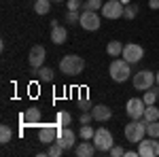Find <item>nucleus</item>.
I'll use <instances>...</instances> for the list:
<instances>
[{"label": "nucleus", "instance_id": "f257e3e1", "mask_svg": "<svg viewBox=\"0 0 159 157\" xmlns=\"http://www.w3.org/2000/svg\"><path fill=\"white\" fill-rule=\"evenodd\" d=\"M125 138H127V142H132V145H138L144 136H147V121L144 119H132L127 125H125Z\"/></svg>", "mask_w": 159, "mask_h": 157}, {"label": "nucleus", "instance_id": "f03ea898", "mask_svg": "<svg viewBox=\"0 0 159 157\" xmlns=\"http://www.w3.org/2000/svg\"><path fill=\"white\" fill-rule=\"evenodd\" d=\"M110 79L115 81V83H125L127 79H129V74H132V68H129V62L123 60V58H115V60L110 62Z\"/></svg>", "mask_w": 159, "mask_h": 157}, {"label": "nucleus", "instance_id": "7ed1b4c3", "mask_svg": "<svg viewBox=\"0 0 159 157\" xmlns=\"http://www.w3.org/2000/svg\"><path fill=\"white\" fill-rule=\"evenodd\" d=\"M60 70L68 76H76V74H81L85 70V60L81 55H66L60 62Z\"/></svg>", "mask_w": 159, "mask_h": 157}, {"label": "nucleus", "instance_id": "20e7f679", "mask_svg": "<svg viewBox=\"0 0 159 157\" xmlns=\"http://www.w3.org/2000/svg\"><path fill=\"white\" fill-rule=\"evenodd\" d=\"M91 142L96 145V149H98L100 153H106V151H110V149L115 146L112 134H110V130H106V127H100V130H96L93 138H91Z\"/></svg>", "mask_w": 159, "mask_h": 157}, {"label": "nucleus", "instance_id": "39448f33", "mask_svg": "<svg viewBox=\"0 0 159 157\" xmlns=\"http://www.w3.org/2000/svg\"><path fill=\"white\" fill-rule=\"evenodd\" d=\"M155 83H157V79H155V72H151V70H140L132 79V85H134V89H138V91H147Z\"/></svg>", "mask_w": 159, "mask_h": 157}, {"label": "nucleus", "instance_id": "423d86ee", "mask_svg": "<svg viewBox=\"0 0 159 157\" xmlns=\"http://www.w3.org/2000/svg\"><path fill=\"white\" fill-rule=\"evenodd\" d=\"M138 155L140 157H159V140L148 136V138H142L138 142Z\"/></svg>", "mask_w": 159, "mask_h": 157}, {"label": "nucleus", "instance_id": "0eeeda50", "mask_svg": "<svg viewBox=\"0 0 159 157\" xmlns=\"http://www.w3.org/2000/svg\"><path fill=\"white\" fill-rule=\"evenodd\" d=\"M57 136H60V125H57V123L40 125V130H38V142H43V145L49 146L51 142L57 140Z\"/></svg>", "mask_w": 159, "mask_h": 157}, {"label": "nucleus", "instance_id": "6e6552de", "mask_svg": "<svg viewBox=\"0 0 159 157\" xmlns=\"http://www.w3.org/2000/svg\"><path fill=\"white\" fill-rule=\"evenodd\" d=\"M144 109H147V104H144L142 98H129L127 104H125V113H127L129 119H142L144 117Z\"/></svg>", "mask_w": 159, "mask_h": 157}, {"label": "nucleus", "instance_id": "1a4fd4ad", "mask_svg": "<svg viewBox=\"0 0 159 157\" xmlns=\"http://www.w3.org/2000/svg\"><path fill=\"white\" fill-rule=\"evenodd\" d=\"M123 11H125V4L121 0H108L102 7V15L106 19H119V17H123Z\"/></svg>", "mask_w": 159, "mask_h": 157}, {"label": "nucleus", "instance_id": "9d476101", "mask_svg": "<svg viewBox=\"0 0 159 157\" xmlns=\"http://www.w3.org/2000/svg\"><path fill=\"white\" fill-rule=\"evenodd\" d=\"M123 60H127L129 64H138V62L144 58V49L136 43H129V45H123V53H121Z\"/></svg>", "mask_w": 159, "mask_h": 157}, {"label": "nucleus", "instance_id": "9b49d317", "mask_svg": "<svg viewBox=\"0 0 159 157\" xmlns=\"http://www.w3.org/2000/svg\"><path fill=\"white\" fill-rule=\"evenodd\" d=\"M100 15L98 11H83L81 13V28L87 30V32H96L100 28Z\"/></svg>", "mask_w": 159, "mask_h": 157}, {"label": "nucleus", "instance_id": "f8f14e48", "mask_svg": "<svg viewBox=\"0 0 159 157\" xmlns=\"http://www.w3.org/2000/svg\"><path fill=\"white\" fill-rule=\"evenodd\" d=\"M45 58H47L45 47H43V45H34V47L30 49V53H28V64H30V68H32V70L40 68V66L45 64Z\"/></svg>", "mask_w": 159, "mask_h": 157}, {"label": "nucleus", "instance_id": "ddd939ff", "mask_svg": "<svg viewBox=\"0 0 159 157\" xmlns=\"http://www.w3.org/2000/svg\"><path fill=\"white\" fill-rule=\"evenodd\" d=\"M57 142L64 146V151H70L76 146V134L70 127H60V136H57Z\"/></svg>", "mask_w": 159, "mask_h": 157}, {"label": "nucleus", "instance_id": "4468645a", "mask_svg": "<svg viewBox=\"0 0 159 157\" xmlns=\"http://www.w3.org/2000/svg\"><path fill=\"white\" fill-rule=\"evenodd\" d=\"M96 145L93 142H89V140H83V142H79V145L74 146V153L79 157H93L96 155Z\"/></svg>", "mask_w": 159, "mask_h": 157}, {"label": "nucleus", "instance_id": "2eb2a0df", "mask_svg": "<svg viewBox=\"0 0 159 157\" xmlns=\"http://www.w3.org/2000/svg\"><path fill=\"white\" fill-rule=\"evenodd\" d=\"M40 119H43V113H40V109H36V106H30V109L21 115V121H24V123H28V125L40 123Z\"/></svg>", "mask_w": 159, "mask_h": 157}, {"label": "nucleus", "instance_id": "dca6fc26", "mask_svg": "<svg viewBox=\"0 0 159 157\" xmlns=\"http://www.w3.org/2000/svg\"><path fill=\"white\" fill-rule=\"evenodd\" d=\"M91 115H93V121H108L112 117V110L106 104H96L91 109Z\"/></svg>", "mask_w": 159, "mask_h": 157}, {"label": "nucleus", "instance_id": "f3484780", "mask_svg": "<svg viewBox=\"0 0 159 157\" xmlns=\"http://www.w3.org/2000/svg\"><path fill=\"white\" fill-rule=\"evenodd\" d=\"M66 38H68V30L64 28V25H53L51 28V40L55 43V45H64L66 43Z\"/></svg>", "mask_w": 159, "mask_h": 157}, {"label": "nucleus", "instance_id": "a211bd4d", "mask_svg": "<svg viewBox=\"0 0 159 157\" xmlns=\"http://www.w3.org/2000/svg\"><path fill=\"white\" fill-rule=\"evenodd\" d=\"M34 74L38 76V81L40 83H51L53 79H55V72H53V68H45V66H40L34 70Z\"/></svg>", "mask_w": 159, "mask_h": 157}, {"label": "nucleus", "instance_id": "6ab92c4d", "mask_svg": "<svg viewBox=\"0 0 159 157\" xmlns=\"http://www.w3.org/2000/svg\"><path fill=\"white\" fill-rule=\"evenodd\" d=\"M106 53H108L110 58H119L123 53V45L119 40H110L108 45H106Z\"/></svg>", "mask_w": 159, "mask_h": 157}, {"label": "nucleus", "instance_id": "aec40b11", "mask_svg": "<svg viewBox=\"0 0 159 157\" xmlns=\"http://www.w3.org/2000/svg\"><path fill=\"white\" fill-rule=\"evenodd\" d=\"M70 121H72V115H70L68 110H57V115H55V123H57L60 127L70 125Z\"/></svg>", "mask_w": 159, "mask_h": 157}, {"label": "nucleus", "instance_id": "412c9836", "mask_svg": "<svg viewBox=\"0 0 159 157\" xmlns=\"http://www.w3.org/2000/svg\"><path fill=\"white\" fill-rule=\"evenodd\" d=\"M142 119L147 121V123H151V121H159V109L155 106V104L147 106V109H144V117H142Z\"/></svg>", "mask_w": 159, "mask_h": 157}, {"label": "nucleus", "instance_id": "4be33fe9", "mask_svg": "<svg viewBox=\"0 0 159 157\" xmlns=\"http://www.w3.org/2000/svg\"><path fill=\"white\" fill-rule=\"evenodd\" d=\"M34 11L38 15H47L51 11V0H34Z\"/></svg>", "mask_w": 159, "mask_h": 157}, {"label": "nucleus", "instance_id": "5701e85b", "mask_svg": "<svg viewBox=\"0 0 159 157\" xmlns=\"http://www.w3.org/2000/svg\"><path fill=\"white\" fill-rule=\"evenodd\" d=\"M104 2L102 0H85L83 2V11H102Z\"/></svg>", "mask_w": 159, "mask_h": 157}, {"label": "nucleus", "instance_id": "b1692460", "mask_svg": "<svg viewBox=\"0 0 159 157\" xmlns=\"http://www.w3.org/2000/svg\"><path fill=\"white\" fill-rule=\"evenodd\" d=\"M61 153H64V146H61L57 140H55V142H51V145L47 146V155H49V157H60Z\"/></svg>", "mask_w": 159, "mask_h": 157}, {"label": "nucleus", "instance_id": "393cba45", "mask_svg": "<svg viewBox=\"0 0 159 157\" xmlns=\"http://www.w3.org/2000/svg\"><path fill=\"white\" fill-rule=\"evenodd\" d=\"M11 138H13L11 127H9V125H0V142L7 145V142H11Z\"/></svg>", "mask_w": 159, "mask_h": 157}, {"label": "nucleus", "instance_id": "a878e982", "mask_svg": "<svg viewBox=\"0 0 159 157\" xmlns=\"http://www.w3.org/2000/svg\"><path fill=\"white\" fill-rule=\"evenodd\" d=\"M93 134H96V130H93L89 123H87V125H83V127L79 130V136H81L83 140H91V138H93Z\"/></svg>", "mask_w": 159, "mask_h": 157}, {"label": "nucleus", "instance_id": "bb28decb", "mask_svg": "<svg viewBox=\"0 0 159 157\" xmlns=\"http://www.w3.org/2000/svg\"><path fill=\"white\" fill-rule=\"evenodd\" d=\"M147 134L153 138H159V121H151L147 123Z\"/></svg>", "mask_w": 159, "mask_h": 157}, {"label": "nucleus", "instance_id": "cd10ccee", "mask_svg": "<svg viewBox=\"0 0 159 157\" xmlns=\"http://www.w3.org/2000/svg\"><path fill=\"white\" fill-rule=\"evenodd\" d=\"M66 24L79 25V24H81V15H79L76 11H68V15H66Z\"/></svg>", "mask_w": 159, "mask_h": 157}, {"label": "nucleus", "instance_id": "c85d7f7f", "mask_svg": "<svg viewBox=\"0 0 159 157\" xmlns=\"http://www.w3.org/2000/svg\"><path fill=\"white\" fill-rule=\"evenodd\" d=\"M136 15H138V7H136V4H125L123 17H127V19H134Z\"/></svg>", "mask_w": 159, "mask_h": 157}, {"label": "nucleus", "instance_id": "c756f323", "mask_svg": "<svg viewBox=\"0 0 159 157\" xmlns=\"http://www.w3.org/2000/svg\"><path fill=\"white\" fill-rule=\"evenodd\" d=\"M91 121H93L91 110H81V125H87V123H91Z\"/></svg>", "mask_w": 159, "mask_h": 157}, {"label": "nucleus", "instance_id": "7c9ffc66", "mask_svg": "<svg viewBox=\"0 0 159 157\" xmlns=\"http://www.w3.org/2000/svg\"><path fill=\"white\" fill-rule=\"evenodd\" d=\"M66 7H68V11H79L83 4H81V0H68V2H66Z\"/></svg>", "mask_w": 159, "mask_h": 157}, {"label": "nucleus", "instance_id": "2f4dec72", "mask_svg": "<svg viewBox=\"0 0 159 157\" xmlns=\"http://www.w3.org/2000/svg\"><path fill=\"white\" fill-rule=\"evenodd\" d=\"M110 155H112V157H123V155H125V151H123L121 146H117V145H115L112 149H110Z\"/></svg>", "mask_w": 159, "mask_h": 157}, {"label": "nucleus", "instance_id": "473e14b6", "mask_svg": "<svg viewBox=\"0 0 159 157\" xmlns=\"http://www.w3.org/2000/svg\"><path fill=\"white\" fill-rule=\"evenodd\" d=\"M79 106H81V110H91V109H93V106H91V102L85 100V98H83V100H79Z\"/></svg>", "mask_w": 159, "mask_h": 157}, {"label": "nucleus", "instance_id": "72a5a7b5", "mask_svg": "<svg viewBox=\"0 0 159 157\" xmlns=\"http://www.w3.org/2000/svg\"><path fill=\"white\" fill-rule=\"evenodd\" d=\"M148 7H151L153 11H157L159 9V0H148Z\"/></svg>", "mask_w": 159, "mask_h": 157}, {"label": "nucleus", "instance_id": "f704fd0d", "mask_svg": "<svg viewBox=\"0 0 159 157\" xmlns=\"http://www.w3.org/2000/svg\"><path fill=\"white\" fill-rule=\"evenodd\" d=\"M136 155H138V151H132V149L125 151V157H136Z\"/></svg>", "mask_w": 159, "mask_h": 157}, {"label": "nucleus", "instance_id": "c9c22d12", "mask_svg": "<svg viewBox=\"0 0 159 157\" xmlns=\"http://www.w3.org/2000/svg\"><path fill=\"white\" fill-rule=\"evenodd\" d=\"M155 79H157V85H159V70H157V72H155Z\"/></svg>", "mask_w": 159, "mask_h": 157}, {"label": "nucleus", "instance_id": "e433bc0d", "mask_svg": "<svg viewBox=\"0 0 159 157\" xmlns=\"http://www.w3.org/2000/svg\"><path fill=\"white\" fill-rule=\"evenodd\" d=\"M51 2H61V0H51Z\"/></svg>", "mask_w": 159, "mask_h": 157}]
</instances>
